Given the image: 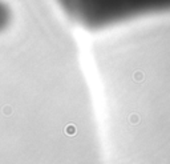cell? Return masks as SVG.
Masks as SVG:
<instances>
[{"label": "cell", "mask_w": 170, "mask_h": 164, "mask_svg": "<svg viewBox=\"0 0 170 164\" xmlns=\"http://www.w3.org/2000/svg\"><path fill=\"white\" fill-rule=\"evenodd\" d=\"M67 14L87 24L116 22L130 16L169 11L170 0H56Z\"/></svg>", "instance_id": "cell-1"}, {"label": "cell", "mask_w": 170, "mask_h": 164, "mask_svg": "<svg viewBox=\"0 0 170 164\" xmlns=\"http://www.w3.org/2000/svg\"><path fill=\"white\" fill-rule=\"evenodd\" d=\"M7 19H8V10L6 4L3 3V0H0V26H3Z\"/></svg>", "instance_id": "cell-2"}, {"label": "cell", "mask_w": 170, "mask_h": 164, "mask_svg": "<svg viewBox=\"0 0 170 164\" xmlns=\"http://www.w3.org/2000/svg\"><path fill=\"white\" fill-rule=\"evenodd\" d=\"M76 132H77V130H76V127L72 126V124H69V126L65 127V134H67V135L73 136V135H76Z\"/></svg>", "instance_id": "cell-3"}, {"label": "cell", "mask_w": 170, "mask_h": 164, "mask_svg": "<svg viewBox=\"0 0 170 164\" xmlns=\"http://www.w3.org/2000/svg\"><path fill=\"white\" fill-rule=\"evenodd\" d=\"M129 122L132 124H138L140 123V118L137 115H130V119H129Z\"/></svg>", "instance_id": "cell-4"}]
</instances>
